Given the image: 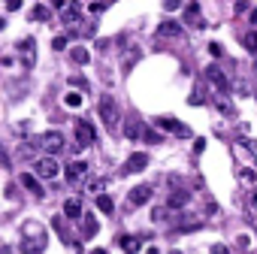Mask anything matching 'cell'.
Instances as JSON below:
<instances>
[{
    "label": "cell",
    "mask_w": 257,
    "mask_h": 254,
    "mask_svg": "<svg viewBox=\"0 0 257 254\" xmlns=\"http://www.w3.org/2000/svg\"><path fill=\"white\" fill-rule=\"evenodd\" d=\"M76 137H79V146H88V143L97 140V131H94L88 121H79V124H76Z\"/></svg>",
    "instance_id": "obj_10"
},
{
    "label": "cell",
    "mask_w": 257,
    "mask_h": 254,
    "mask_svg": "<svg viewBox=\"0 0 257 254\" xmlns=\"http://www.w3.org/2000/svg\"><path fill=\"white\" fill-rule=\"evenodd\" d=\"M185 13H188V19H194L197 25H203V22H200V4H188Z\"/></svg>",
    "instance_id": "obj_26"
},
{
    "label": "cell",
    "mask_w": 257,
    "mask_h": 254,
    "mask_svg": "<svg viewBox=\"0 0 257 254\" xmlns=\"http://www.w3.org/2000/svg\"><path fill=\"white\" fill-rule=\"evenodd\" d=\"M91 254H106V248H94V251H91Z\"/></svg>",
    "instance_id": "obj_35"
},
{
    "label": "cell",
    "mask_w": 257,
    "mask_h": 254,
    "mask_svg": "<svg viewBox=\"0 0 257 254\" xmlns=\"http://www.w3.org/2000/svg\"><path fill=\"white\" fill-rule=\"evenodd\" d=\"M88 10H91V13H94V16H100V13H106V4H91V7H88Z\"/></svg>",
    "instance_id": "obj_29"
},
{
    "label": "cell",
    "mask_w": 257,
    "mask_h": 254,
    "mask_svg": "<svg viewBox=\"0 0 257 254\" xmlns=\"http://www.w3.org/2000/svg\"><path fill=\"white\" fill-rule=\"evenodd\" d=\"M167 218H170V209H167V206H158V209L152 212V221H155V224H164Z\"/></svg>",
    "instance_id": "obj_25"
},
{
    "label": "cell",
    "mask_w": 257,
    "mask_h": 254,
    "mask_svg": "<svg viewBox=\"0 0 257 254\" xmlns=\"http://www.w3.org/2000/svg\"><path fill=\"white\" fill-rule=\"evenodd\" d=\"M55 10H61V19H64L67 25H76V22H79V13H82L79 4H64V0H58Z\"/></svg>",
    "instance_id": "obj_9"
},
{
    "label": "cell",
    "mask_w": 257,
    "mask_h": 254,
    "mask_svg": "<svg viewBox=\"0 0 257 254\" xmlns=\"http://www.w3.org/2000/svg\"><path fill=\"white\" fill-rule=\"evenodd\" d=\"M37 146L46 152V158H55V155L64 149V134H58V131H46V134H40Z\"/></svg>",
    "instance_id": "obj_1"
},
{
    "label": "cell",
    "mask_w": 257,
    "mask_h": 254,
    "mask_svg": "<svg viewBox=\"0 0 257 254\" xmlns=\"http://www.w3.org/2000/svg\"><path fill=\"white\" fill-rule=\"evenodd\" d=\"M4 25H7V22H4V19H0V31H4Z\"/></svg>",
    "instance_id": "obj_38"
},
{
    "label": "cell",
    "mask_w": 257,
    "mask_h": 254,
    "mask_svg": "<svg viewBox=\"0 0 257 254\" xmlns=\"http://www.w3.org/2000/svg\"><path fill=\"white\" fill-rule=\"evenodd\" d=\"M100 118H103V124L109 127V131H115V127L121 124V118H118V106H115L112 97H100Z\"/></svg>",
    "instance_id": "obj_2"
},
{
    "label": "cell",
    "mask_w": 257,
    "mask_h": 254,
    "mask_svg": "<svg viewBox=\"0 0 257 254\" xmlns=\"http://www.w3.org/2000/svg\"><path fill=\"white\" fill-rule=\"evenodd\" d=\"M170 254H182V251H176V248H173V251H170Z\"/></svg>",
    "instance_id": "obj_39"
},
{
    "label": "cell",
    "mask_w": 257,
    "mask_h": 254,
    "mask_svg": "<svg viewBox=\"0 0 257 254\" xmlns=\"http://www.w3.org/2000/svg\"><path fill=\"white\" fill-rule=\"evenodd\" d=\"M97 209L109 215V212H115V200H112L109 194H100V197H97Z\"/></svg>",
    "instance_id": "obj_21"
},
{
    "label": "cell",
    "mask_w": 257,
    "mask_h": 254,
    "mask_svg": "<svg viewBox=\"0 0 257 254\" xmlns=\"http://www.w3.org/2000/svg\"><path fill=\"white\" fill-rule=\"evenodd\" d=\"M52 46H55L58 52H64V49L70 46V37H55V43H52Z\"/></svg>",
    "instance_id": "obj_28"
},
{
    "label": "cell",
    "mask_w": 257,
    "mask_h": 254,
    "mask_svg": "<svg viewBox=\"0 0 257 254\" xmlns=\"http://www.w3.org/2000/svg\"><path fill=\"white\" fill-rule=\"evenodd\" d=\"M106 188V179H88V191H103Z\"/></svg>",
    "instance_id": "obj_27"
},
{
    "label": "cell",
    "mask_w": 257,
    "mask_h": 254,
    "mask_svg": "<svg viewBox=\"0 0 257 254\" xmlns=\"http://www.w3.org/2000/svg\"><path fill=\"white\" fill-rule=\"evenodd\" d=\"M124 137L127 140H140V137H146V127L140 121H131V124H124Z\"/></svg>",
    "instance_id": "obj_17"
},
{
    "label": "cell",
    "mask_w": 257,
    "mask_h": 254,
    "mask_svg": "<svg viewBox=\"0 0 257 254\" xmlns=\"http://www.w3.org/2000/svg\"><path fill=\"white\" fill-rule=\"evenodd\" d=\"M149 167V155H131V158H127V164H124V173H143Z\"/></svg>",
    "instance_id": "obj_11"
},
{
    "label": "cell",
    "mask_w": 257,
    "mask_h": 254,
    "mask_svg": "<svg viewBox=\"0 0 257 254\" xmlns=\"http://www.w3.org/2000/svg\"><path fill=\"white\" fill-rule=\"evenodd\" d=\"M49 16H52V7H46V4H37V7H34V19H37V22H46Z\"/></svg>",
    "instance_id": "obj_23"
},
{
    "label": "cell",
    "mask_w": 257,
    "mask_h": 254,
    "mask_svg": "<svg viewBox=\"0 0 257 254\" xmlns=\"http://www.w3.org/2000/svg\"><path fill=\"white\" fill-rule=\"evenodd\" d=\"M97 230H100V224H97V218H94V215H88V218L82 221V233H85V236L91 239V236H97Z\"/></svg>",
    "instance_id": "obj_20"
},
{
    "label": "cell",
    "mask_w": 257,
    "mask_h": 254,
    "mask_svg": "<svg viewBox=\"0 0 257 254\" xmlns=\"http://www.w3.org/2000/svg\"><path fill=\"white\" fill-rule=\"evenodd\" d=\"M64 215H67V218H79V215H82V200H76V197L67 200V203H64Z\"/></svg>",
    "instance_id": "obj_19"
},
{
    "label": "cell",
    "mask_w": 257,
    "mask_h": 254,
    "mask_svg": "<svg viewBox=\"0 0 257 254\" xmlns=\"http://www.w3.org/2000/svg\"><path fill=\"white\" fill-rule=\"evenodd\" d=\"M146 254H161V251H158V248H149V251H146Z\"/></svg>",
    "instance_id": "obj_36"
},
{
    "label": "cell",
    "mask_w": 257,
    "mask_h": 254,
    "mask_svg": "<svg viewBox=\"0 0 257 254\" xmlns=\"http://www.w3.org/2000/svg\"><path fill=\"white\" fill-rule=\"evenodd\" d=\"M64 103H67L70 109H79V106H82V94H76V91H70V94H64Z\"/></svg>",
    "instance_id": "obj_24"
},
{
    "label": "cell",
    "mask_w": 257,
    "mask_h": 254,
    "mask_svg": "<svg viewBox=\"0 0 257 254\" xmlns=\"http://www.w3.org/2000/svg\"><path fill=\"white\" fill-rule=\"evenodd\" d=\"M179 7H182V4H176V0H167V4H164V10H170V13L179 10Z\"/></svg>",
    "instance_id": "obj_32"
},
{
    "label": "cell",
    "mask_w": 257,
    "mask_h": 254,
    "mask_svg": "<svg viewBox=\"0 0 257 254\" xmlns=\"http://www.w3.org/2000/svg\"><path fill=\"white\" fill-rule=\"evenodd\" d=\"M155 37L158 40H179V37H185V28L179 22H161L158 31H155Z\"/></svg>",
    "instance_id": "obj_7"
},
{
    "label": "cell",
    "mask_w": 257,
    "mask_h": 254,
    "mask_svg": "<svg viewBox=\"0 0 257 254\" xmlns=\"http://www.w3.org/2000/svg\"><path fill=\"white\" fill-rule=\"evenodd\" d=\"M85 176H88V164H85V161H73V164L67 167V179H70V182H82Z\"/></svg>",
    "instance_id": "obj_12"
},
{
    "label": "cell",
    "mask_w": 257,
    "mask_h": 254,
    "mask_svg": "<svg viewBox=\"0 0 257 254\" xmlns=\"http://www.w3.org/2000/svg\"><path fill=\"white\" fill-rule=\"evenodd\" d=\"M152 200V188L149 185H137V188H131V194H127V203L131 206H146Z\"/></svg>",
    "instance_id": "obj_8"
},
{
    "label": "cell",
    "mask_w": 257,
    "mask_h": 254,
    "mask_svg": "<svg viewBox=\"0 0 257 254\" xmlns=\"http://www.w3.org/2000/svg\"><path fill=\"white\" fill-rule=\"evenodd\" d=\"M155 124H158V127H164V131H170V134H176V137H191L188 124H182V121H176V118H170V115L155 118Z\"/></svg>",
    "instance_id": "obj_6"
},
{
    "label": "cell",
    "mask_w": 257,
    "mask_h": 254,
    "mask_svg": "<svg viewBox=\"0 0 257 254\" xmlns=\"http://www.w3.org/2000/svg\"><path fill=\"white\" fill-rule=\"evenodd\" d=\"M16 49H19V58H22L25 70H34V64H37V43L28 37V40H22Z\"/></svg>",
    "instance_id": "obj_4"
},
{
    "label": "cell",
    "mask_w": 257,
    "mask_h": 254,
    "mask_svg": "<svg viewBox=\"0 0 257 254\" xmlns=\"http://www.w3.org/2000/svg\"><path fill=\"white\" fill-rule=\"evenodd\" d=\"M188 200H191L188 191H173L170 194V209H182V206H188Z\"/></svg>",
    "instance_id": "obj_18"
},
{
    "label": "cell",
    "mask_w": 257,
    "mask_h": 254,
    "mask_svg": "<svg viewBox=\"0 0 257 254\" xmlns=\"http://www.w3.org/2000/svg\"><path fill=\"white\" fill-rule=\"evenodd\" d=\"M34 176H37V179H58V176H61V164H58L55 158H40V161L34 164Z\"/></svg>",
    "instance_id": "obj_3"
},
{
    "label": "cell",
    "mask_w": 257,
    "mask_h": 254,
    "mask_svg": "<svg viewBox=\"0 0 257 254\" xmlns=\"http://www.w3.org/2000/svg\"><path fill=\"white\" fill-rule=\"evenodd\" d=\"M242 46H245L251 55H257V31H248V34L242 37Z\"/></svg>",
    "instance_id": "obj_22"
},
{
    "label": "cell",
    "mask_w": 257,
    "mask_h": 254,
    "mask_svg": "<svg viewBox=\"0 0 257 254\" xmlns=\"http://www.w3.org/2000/svg\"><path fill=\"white\" fill-rule=\"evenodd\" d=\"M251 206H254V209H257V194H254V197H251Z\"/></svg>",
    "instance_id": "obj_37"
},
{
    "label": "cell",
    "mask_w": 257,
    "mask_h": 254,
    "mask_svg": "<svg viewBox=\"0 0 257 254\" xmlns=\"http://www.w3.org/2000/svg\"><path fill=\"white\" fill-rule=\"evenodd\" d=\"M212 254H230V251H227L224 245H215V248H212Z\"/></svg>",
    "instance_id": "obj_33"
},
{
    "label": "cell",
    "mask_w": 257,
    "mask_h": 254,
    "mask_svg": "<svg viewBox=\"0 0 257 254\" xmlns=\"http://www.w3.org/2000/svg\"><path fill=\"white\" fill-rule=\"evenodd\" d=\"M121 251L124 254H140L143 251V242L134 239V236H121Z\"/></svg>",
    "instance_id": "obj_16"
},
{
    "label": "cell",
    "mask_w": 257,
    "mask_h": 254,
    "mask_svg": "<svg viewBox=\"0 0 257 254\" xmlns=\"http://www.w3.org/2000/svg\"><path fill=\"white\" fill-rule=\"evenodd\" d=\"M70 61L79 64V67H85V64L91 61V52H88L85 46H76V49H70Z\"/></svg>",
    "instance_id": "obj_15"
},
{
    "label": "cell",
    "mask_w": 257,
    "mask_h": 254,
    "mask_svg": "<svg viewBox=\"0 0 257 254\" xmlns=\"http://www.w3.org/2000/svg\"><path fill=\"white\" fill-rule=\"evenodd\" d=\"M43 248H46V236H37V239H25L22 242V251L25 254H43Z\"/></svg>",
    "instance_id": "obj_14"
},
{
    "label": "cell",
    "mask_w": 257,
    "mask_h": 254,
    "mask_svg": "<svg viewBox=\"0 0 257 254\" xmlns=\"http://www.w3.org/2000/svg\"><path fill=\"white\" fill-rule=\"evenodd\" d=\"M248 22H251V25H254V31H257V7L251 10V19H248Z\"/></svg>",
    "instance_id": "obj_34"
},
{
    "label": "cell",
    "mask_w": 257,
    "mask_h": 254,
    "mask_svg": "<svg viewBox=\"0 0 257 254\" xmlns=\"http://www.w3.org/2000/svg\"><path fill=\"white\" fill-rule=\"evenodd\" d=\"M19 182H22L31 194H37V197H43V194H46V191H43V185H40V179H37V176H31V173H22V179H19Z\"/></svg>",
    "instance_id": "obj_13"
},
{
    "label": "cell",
    "mask_w": 257,
    "mask_h": 254,
    "mask_svg": "<svg viewBox=\"0 0 257 254\" xmlns=\"http://www.w3.org/2000/svg\"><path fill=\"white\" fill-rule=\"evenodd\" d=\"M203 149H206V140H194V152L203 155Z\"/></svg>",
    "instance_id": "obj_31"
},
{
    "label": "cell",
    "mask_w": 257,
    "mask_h": 254,
    "mask_svg": "<svg viewBox=\"0 0 257 254\" xmlns=\"http://www.w3.org/2000/svg\"><path fill=\"white\" fill-rule=\"evenodd\" d=\"M206 79H209L221 94H227V91H230V79L224 76V70H221L218 64H209V67H206Z\"/></svg>",
    "instance_id": "obj_5"
},
{
    "label": "cell",
    "mask_w": 257,
    "mask_h": 254,
    "mask_svg": "<svg viewBox=\"0 0 257 254\" xmlns=\"http://www.w3.org/2000/svg\"><path fill=\"white\" fill-rule=\"evenodd\" d=\"M209 52H212L215 58H221V43H209Z\"/></svg>",
    "instance_id": "obj_30"
}]
</instances>
